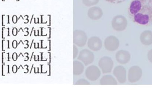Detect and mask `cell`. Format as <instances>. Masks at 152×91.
Listing matches in <instances>:
<instances>
[{
    "instance_id": "2",
    "label": "cell",
    "mask_w": 152,
    "mask_h": 91,
    "mask_svg": "<svg viewBox=\"0 0 152 91\" xmlns=\"http://www.w3.org/2000/svg\"><path fill=\"white\" fill-rule=\"evenodd\" d=\"M142 76V70L138 66H133L128 72V80L130 83H136L140 80Z\"/></svg>"
},
{
    "instance_id": "6",
    "label": "cell",
    "mask_w": 152,
    "mask_h": 91,
    "mask_svg": "<svg viewBox=\"0 0 152 91\" xmlns=\"http://www.w3.org/2000/svg\"><path fill=\"white\" fill-rule=\"evenodd\" d=\"M115 75L120 83H125L126 79V72L122 66H118L115 69Z\"/></svg>"
},
{
    "instance_id": "4",
    "label": "cell",
    "mask_w": 152,
    "mask_h": 91,
    "mask_svg": "<svg viewBox=\"0 0 152 91\" xmlns=\"http://www.w3.org/2000/svg\"><path fill=\"white\" fill-rule=\"evenodd\" d=\"M116 58L118 62L121 64H126L129 62L131 55L127 51L121 50L118 52L116 55Z\"/></svg>"
},
{
    "instance_id": "3",
    "label": "cell",
    "mask_w": 152,
    "mask_h": 91,
    "mask_svg": "<svg viewBox=\"0 0 152 91\" xmlns=\"http://www.w3.org/2000/svg\"><path fill=\"white\" fill-rule=\"evenodd\" d=\"M127 24L126 18L121 15L116 16L113 20V27L115 30L118 31L125 30L126 28Z\"/></svg>"
},
{
    "instance_id": "8",
    "label": "cell",
    "mask_w": 152,
    "mask_h": 91,
    "mask_svg": "<svg viewBox=\"0 0 152 91\" xmlns=\"http://www.w3.org/2000/svg\"><path fill=\"white\" fill-rule=\"evenodd\" d=\"M147 57H148V59L149 61L152 63V49L149 51Z\"/></svg>"
},
{
    "instance_id": "1",
    "label": "cell",
    "mask_w": 152,
    "mask_h": 91,
    "mask_svg": "<svg viewBox=\"0 0 152 91\" xmlns=\"http://www.w3.org/2000/svg\"><path fill=\"white\" fill-rule=\"evenodd\" d=\"M128 13L134 23L146 26L152 25V0H132Z\"/></svg>"
},
{
    "instance_id": "5",
    "label": "cell",
    "mask_w": 152,
    "mask_h": 91,
    "mask_svg": "<svg viewBox=\"0 0 152 91\" xmlns=\"http://www.w3.org/2000/svg\"><path fill=\"white\" fill-rule=\"evenodd\" d=\"M141 43L145 45H151L152 44V31L145 30L141 33L140 35Z\"/></svg>"
},
{
    "instance_id": "7",
    "label": "cell",
    "mask_w": 152,
    "mask_h": 91,
    "mask_svg": "<svg viewBox=\"0 0 152 91\" xmlns=\"http://www.w3.org/2000/svg\"><path fill=\"white\" fill-rule=\"evenodd\" d=\"M113 4H119L125 1L126 0H105Z\"/></svg>"
}]
</instances>
